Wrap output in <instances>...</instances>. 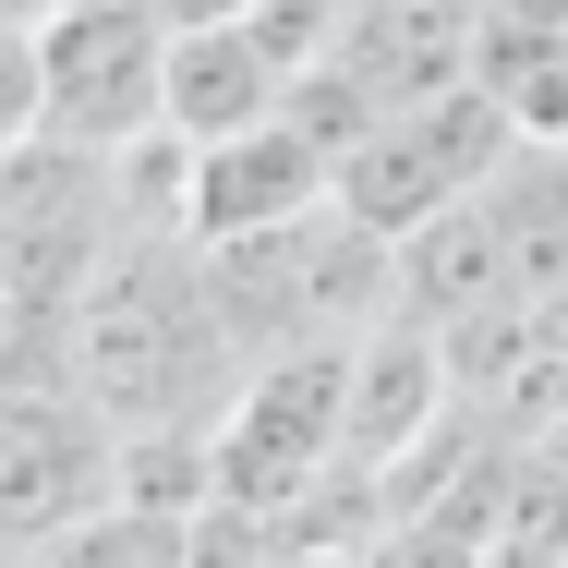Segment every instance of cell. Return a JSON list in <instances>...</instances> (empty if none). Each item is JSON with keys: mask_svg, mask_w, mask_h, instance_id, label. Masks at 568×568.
<instances>
[{"mask_svg": "<svg viewBox=\"0 0 568 568\" xmlns=\"http://www.w3.org/2000/svg\"><path fill=\"white\" fill-rule=\"evenodd\" d=\"M315 206H339V145H315L303 121H242L219 145H194V242H242V230H291L315 219Z\"/></svg>", "mask_w": 568, "mask_h": 568, "instance_id": "obj_5", "label": "cell"}, {"mask_svg": "<svg viewBox=\"0 0 568 568\" xmlns=\"http://www.w3.org/2000/svg\"><path fill=\"white\" fill-rule=\"evenodd\" d=\"M158 12H170V24H242L254 0H158Z\"/></svg>", "mask_w": 568, "mask_h": 568, "instance_id": "obj_8", "label": "cell"}, {"mask_svg": "<svg viewBox=\"0 0 568 568\" xmlns=\"http://www.w3.org/2000/svg\"><path fill=\"white\" fill-rule=\"evenodd\" d=\"M49 12H61V0H0V24H49Z\"/></svg>", "mask_w": 568, "mask_h": 568, "instance_id": "obj_9", "label": "cell"}, {"mask_svg": "<svg viewBox=\"0 0 568 568\" xmlns=\"http://www.w3.org/2000/svg\"><path fill=\"white\" fill-rule=\"evenodd\" d=\"M121 436L110 399L85 375H49V387H12V436H0V496H12V557L85 532L121 508Z\"/></svg>", "mask_w": 568, "mask_h": 568, "instance_id": "obj_4", "label": "cell"}, {"mask_svg": "<svg viewBox=\"0 0 568 568\" xmlns=\"http://www.w3.org/2000/svg\"><path fill=\"white\" fill-rule=\"evenodd\" d=\"M230 303V339L254 351H303V339H363L375 315H399V242L363 230L351 206H315L291 230H242V242H206Z\"/></svg>", "mask_w": 568, "mask_h": 568, "instance_id": "obj_1", "label": "cell"}, {"mask_svg": "<svg viewBox=\"0 0 568 568\" xmlns=\"http://www.w3.org/2000/svg\"><path fill=\"white\" fill-rule=\"evenodd\" d=\"M291 110V61L254 37V12L242 24H182L170 37V133L182 145H219L242 121H278Z\"/></svg>", "mask_w": 568, "mask_h": 568, "instance_id": "obj_7", "label": "cell"}, {"mask_svg": "<svg viewBox=\"0 0 568 568\" xmlns=\"http://www.w3.org/2000/svg\"><path fill=\"white\" fill-rule=\"evenodd\" d=\"M24 37H37V133L98 145V158L170 133V37L182 24L158 0H61Z\"/></svg>", "mask_w": 568, "mask_h": 568, "instance_id": "obj_3", "label": "cell"}, {"mask_svg": "<svg viewBox=\"0 0 568 568\" xmlns=\"http://www.w3.org/2000/svg\"><path fill=\"white\" fill-rule=\"evenodd\" d=\"M448 412H459L448 327H424V315H375V327L351 339V459L399 471V459L424 448Z\"/></svg>", "mask_w": 568, "mask_h": 568, "instance_id": "obj_6", "label": "cell"}, {"mask_svg": "<svg viewBox=\"0 0 568 568\" xmlns=\"http://www.w3.org/2000/svg\"><path fill=\"white\" fill-rule=\"evenodd\" d=\"M532 133H520V110L471 73V85H448V98H412V110H387L363 145L339 158V206L363 230H387V242H412L424 219H448V206H471L508 158H520Z\"/></svg>", "mask_w": 568, "mask_h": 568, "instance_id": "obj_2", "label": "cell"}]
</instances>
